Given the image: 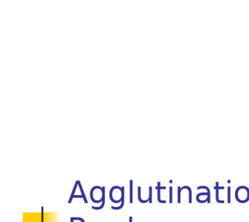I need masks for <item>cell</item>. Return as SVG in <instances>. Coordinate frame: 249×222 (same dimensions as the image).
Returning <instances> with one entry per match:
<instances>
[{
	"label": "cell",
	"instance_id": "1",
	"mask_svg": "<svg viewBox=\"0 0 249 222\" xmlns=\"http://www.w3.org/2000/svg\"><path fill=\"white\" fill-rule=\"evenodd\" d=\"M235 200L241 204H245L249 200V188L245 186H239L235 190Z\"/></svg>",
	"mask_w": 249,
	"mask_h": 222
},
{
	"label": "cell",
	"instance_id": "2",
	"mask_svg": "<svg viewBox=\"0 0 249 222\" xmlns=\"http://www.w3.org/2000/svg\"><path fill=\"white\" fill-rule=\"evenodd\" d=\"M214 189L215 190V200L216 202L219 203V204H224L225 203V201H221L219 200V190H224L225 189V187L224 186H219V183H216V186L214 187Z\"/></svg>",
	"mask_w": 249,
	"mask_h": 222
},
{
	"label": "cell",
	"instance_id": "3",
	"mask_svg": "<svg viewBox=\"0 0 249 222\" xmlns=\"http://www.w3.org/2000/svg\"><path fill=\"white\" fill-rule=\"evenodd\" d=\"M166 188V187L165 186H160V183L159 182L158 183V186L156 187V189L158 190V194H157V200L158 202L159 203H160V204H165L166 203V201L165 200H161V190H165V189Z\"/></svg>",
	"mask_w": 249,
	"mask_h": 222
},
{
	"label": "cell",
	"instance_id": "4",
	"mask_svg": "<svg viewBox=\"0 0 249 222\" xmlns=\"http://www.w3.org/2000/svg\"><path fill=\"white\" fill-rule=\"evenodd\" d=\"M184 189H187L188 190L189 192V203L190 204H192V190L191 189L190 186H184L181 188V190H184Z\"/></svg>",
	"mask_w": 249,
	"mask_h": 222
},
{
	"label": "cell",
	"instance_id": "5",
	"mask_svg": "<svg viewBox=\"0 0 249 222\" xmlns=\"http://www.w3.org/2000/svg\"><path fill=\"white\" fill-rule=\"evenodd\" d=\"M138 198L139 202L142 203V204H146V203L149 202V198L146 200H142L141 198V187L140 186L138 187Z\"/></svg>",
	"mask_w": 249,
	"mask_h": 222
},
{
	"label": "cell",
	"instance_id": "6",
	"mask_svg": "<svg viewBox=\"0 0 249 222\" xmlns=\"http://www.w3.org/2000/svg\"><path fill=\"white\" fill-rule=\"evenodd\" d=\"M133 186H132V181H130V204L133 203Z\"/></svg>",
	"mask_w": 249,
	"mask_h": 222
},
{
	"label": "cell",
	"instance_id": "7",
	"mask_svg": "<svg viewBox=\"0 0 249 222\" xmlns=\"http://www.w3.org/2000/svg\"><path fill=\"white\" fill-rule=\"evenodd\" d=\"M78 184H79V185L80 190H81L82 196H83L84 202H85V204H88V201L87 198H86L85 192H84L83 187H82L81 183H80L79 181H78Z\"/></svg>",
	"mask_w": 249,
	"mask_h": 222
},
{
	"label": "cell",
	"instance_id": "8",
	"mask_svg": "<svg viewBox=\"0 0 249 222\" xmlns=\"http://www.w3.org/2000/svg\"><path fill=\"white\" fill-rule=\"evenodd\" d=\"M227 201H228V204H231V188L230 186H228Z\"/></svg>",
	"mask_w": 249,
	"mask_h": 222
},
{
	"label": "cell",
	"instance_id": "9",
	"mask_svg": "<svg viewBox=\"0 0 249 222\" xmlns=\"http://www.w3.org/2000/svg\"><path fill=\"white\" fill-rule=\"evenodd\" d=\"M149 203L152 204L153 203V199H152V196H153V188H152V186H149Z\"/></svg>",
	"mask_w": 249,
	"mask_h": 222
},
{
	"label": "cell",
	"instance_id": "10",
	"mask_svg": "<svg viewBox=\"0 0 249 222\" xmlns=\"http://www.w3.org/2000/svg\"><path fill=\"white\" fill-rule=\"evenodd\" d=\"M169 203L172 204L173 203V187H169Z\"/></svg>",
	"mask_w": 249,
	"mask_h": 222
},
{
	"label": "cell",
	"instance_id": "11",
	"mask_svg": "<svg viewBox=\"0 0 249 222\" xmlns=\"http://www.w3.org/2000/svg\"><path fill=\"white\" fill-rule=\"evenodd\" d=\"M77 182L76 183L75 187H74L73 190V191H72L71 196H70L69 202H68V203H69V204H71V201H72V200H73V199L74 198V194H75V191L76 190V188H77Z\"/></svg>",
	"mask_w": 249,
	"mask_h": 222
},
{
	"label": "cell",
	"instance_id": "12",
	"mask_svg": "<svg viewBox=\"0 0 249 222\" xmlns=\"http://www.w3.org/2000/svg\"><path fill=\"white\" fill-rule=\"evenodd\" d=\"M181 192H182V190H181V187L178 186V204H180V203H181Z\"/></svg>",
	"mask_w": 249,
	"mask_h": 222
},
{
	"label": "cell",
	"instance_id": "13",
	"mask_svg": "<svg viewBox=\"0 0 249 222\" xmlns=\"http://www.w3.org/2000/svg\"><path fill=\"white\" fill-rule=\"evenodd\" d=\"M129 222H132V216H130V217H129Z\"/></svg>",
	"mask_w": 249,
	"mask_h": 222
},
{
	"label": "cell",
	"instance_id": "14",
	"mask_svg": "<svg viewBox=\"0 0 249 222\" xmlns=\"http://www.w3.org/2000/svg\"><path fill=\"white\" fill-rule=\"evenodd\" d=\"M73 217H71V218H70V222H73Z\"/></svg>",
	"mask_w": 249,
	"mask_h": 222
}]
</instances>
